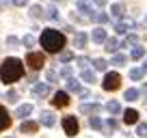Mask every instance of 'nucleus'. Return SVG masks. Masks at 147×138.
Wrapping results in <instances>:
<instances>
[{
	"instance_id": "nucleus-1",
	"label": "nucleus",
	"mask_w": 147,
	"mask_h": 138,
	"mask_svg": "<svg viewBox=\"0 0 147 138\" xmlns=\"http://www.w3.org/2000/svg\"><path fill=\"white\" fill-rule=\"evenodd\" d=\"M24 76V63L20 58H5L0 65V80L5 84H13Z\"/></svg>"
},
{
	"instance_id": "nucleus-2",
	"label": "nucleus",
	"mask_w": 147,
	"mask_h": 138,
	"mask_svg": "<svg viewBox=\"0 0 147 138\" xmlns=\"http://www.w3.org/2000/svg\"><path fill=\"white\" fill-rule=\"evenodd\" d=\"M39 43H41V48L46 52L56 54V52H63V48H65V35L54 30V28H46L41 32V37H39Z\"/></svg>"
},
{
	"instance_id": "nucleus-3",
	"label": "nucleus",
	"mask_w": 147,
	"mask_h": 138,
	"mask_svg": "<svg viewBox=\"0 0 147 138\" xmlns=\"http://www.w3.org/2000/svg\"><path fill=\"white\" fill-rule=\"evenodd\" d=\"M102 86H104V91H117V88L121 86V76L117 74V71H110V74H106L104 82H102Z\"/></svg>"
},
{
	"instance_id": "nucleus-4",
	"label": "nucleus",
	"mask_w": 147,
	"mask_h": 138,
	"mask_svg": "<svg viewBox=\"0 0 147 138\" xmlns=\"http://www.w3.org/2000/svg\"><path fill=\"white\" fill-rule=\"evenodd\" d=\"M26 65L37 71V69H41L43 65H46V58H43L41 52H28L26 54Z\"/></svg>"
},
{
	"instance_id": "nucleus-5",
	"label": "nucleus",
	"mask_w": 147,
	"mask_h": 138,
	"mask_svg": "<svg viewBox=\"0 0 147 138\" xmlns=\"http://www.w3.org/2000/svg\"><path fill=\"white\" fill-rule=\"evenodd\" d=\"M63 129L67 136H76L78 134V119L76 117H65L63 119Z\"/></svg>"
},
{
	"instance_id": "nucleus-6",
	"label": "nucleus",
	"mask_w": 147,
	"mask_h": 138,
	"mask_svg": "<svg viewBox=\"0 0 147 138\" xmlns=\"http://www.w3.org/2000/svg\"><path fill=\"white\" fill-rule=\"evenodd\" d=\"M52 104H54L56 108H65V106H69V95L65 91H56L54 93V97H52Z\"/></svg>"
},
{
	"instance_id": "nucleus-7",
	"label": "nucleus",
	"mask_w": 147,
	"mask_h": 138,
	"mask_svg": "<svg viewBox=\"0 0 147 138\" xmlns=\"http://www.w3.org/2000/svg\"><path fill=\"white\" fill-rule=\"evenodd\" d=\"M132 28H134V22H130V19H121V22H117L115 30H117V35H125V32L132 30Z\"/></svg>"
},
{
	"instance_id": "nucleus-8",
	"label": "nucleus",
	"mask_w": 147,
	"mask_h": 138,
	"mask_svg": "<svg viewBox=\"0 0 147 138\" xmlns=\"http://www.w3.org/2000/svg\"><path fill=\"white\" fill-rule=\"evenodd\" d=\"M41 125H46V127H52V125L56 123V117H54V112H50V110H43L41 112Z\"/></svg>"
},
{
	"instance_id": "nucleus-9",
	"label": "nucleus",
	"mask_w": 147,
	"mask_h": 138,
	"mask_svg": "<svg viewBox=\"0 0 147 138\" xmlns=\"http://www.w3.org/2000/svg\"><path fill=\"white\" fill-rule=\"evenodd\" d=\"M37 127H39V123H35V121H22L20 132L22 134H32V132H37Z\"/></svg>"
},
{
	"instance_id": "nucleus-10",
	"label": "nucleus",
	"mask_w": 147,
	"mask_h": 138,
	"mask_svg": "<svg viewBox=\"0 0 147 138\" xmlns=\"http://www.w3.org/2000/svg\"><path fill=\"white\" fill-rule=\"evenodd\" d=\"M100 110H102L100 104H82L80 106V112H84V115H97Z\"/></svg>"
},
{
	"instance_id": "nucleus-11",
	"label": "nucleus",
	"mask_w": 147,
	"mask_h": 138,
	"mask_svg": "<svg viewBox=\"0 0 147 138\" xmlns=\"http://www.w3.org/2000/svg\"><path fill=\"white\" fill-rule=\"evenodd\" d=\"M11 125V117H9V112L5 110V108L0 106V132H2V129H7Z\"/></svg>"
},
{
	"instance_id": "nucleus-12",
	"label": "nucleus",
	"mask_w": 147,
	"mask_h": 138,
	"mask_svg": "<svg viewBox=\"0 0 147 138\" xmlns=\"http://www.w3.org/2000/svg\"><path fill=\"white\" fill-rule=\"evenodd\" d=\"M48 91H50L48 84L46 82H39V84H35V88H32V95H35V97H46Z\"/></svg>"
},
{
	"instance_id": "nucleus-13",
	"label": "nucleus",
	"mask_w": 147,
	"mask_h": 138,
	"mask_svg": "<svg viewBox=\"0 0 147 138\" xmlns=\"http://www.w3.org/2000/svg\"><path fill=\"white\" fill-rule=\"evenodd\" d=\"M123 121H125L128 125H134V123L138 121V112L132 110V108H130V110H125V112H123Z\"/></svg>"
},
{
	"instance_id": "nucleus-14",
	"label": "nucleus",
	"mask_w": 147,
	"mask_h": 138,
	"mask_svg": "<svg viewBox=\"0 0 147 138\" xmlns=\"http://www.w3.org/2000/svg\"><path fill=\"white\" fill-rule=\"evenodd\" d=\"M30 112H32V106H30V104H24V106H18V110H15V117L24 119V117H28Z\"/></svg>"
},
{
	"instance_id": "nucleus-15",
	"label": "nucleus",
	"mask_w": 147,
	"mask_h": 138,
	"mask_svg": "<svg viewBox=\"0 0 147 138\" xmlns=\"http://www.w3.org/2000/svg\"><path fill=\"white\" fill-rule=\"evenodd\" d=\"M76 9L82 11V13H91L93 15V9H91V2H89V0H78V2H76Z\"/></svg>"
},
{
	"instance_id": "nucleus-16",
	"label": "nucleus",
	"mask_w": 147,
	"mask_h": 138,
	"mask_svg": "<svg viewBox=\"0 0 147 138\" xmlns=\"http://www.w3.org/2000/svg\"><path fill=\"white\" fill-rule=\"evenodd\" d=\"M106 39H108V37H106L104 28H95V30H93V41H95V43H104Z\"/></svg>"
},
{
	"instance_id": "nucleus-17",
	"label": "nucleus",
	"mask_w": 147,
	"mask_h": 138,
	"mask_svg": "<svg viewBox=\"0 0 147 138\" xmlns=\"http://www.w3.org/2000/svg\"><path fill=\"white\" fill-rule=\"evenodd\" d=\"M87 41H89V37L84 35V32H78V35L74 37V46H76V48H84Z\"/></svg>"
},
{
	"instance_id": "nucleus-18",
	"label": "nucleus",
	"mask_w": 147,
	"mask_h": 138,
	"mask_svg": "<svg viewBox=\"0 0 147 138\" xmlns=\"http://www.w3.org/2000/svg\"><path fill=\"white\" fill-rule=\"evenodd\" d=\"M106 110H108L110 115H119V112H121V106H119V101L110 99L108 104H106Z\"/></svg>"
},
{
	"instance_id": "nucleus-19",
	"label": "nucleus",
	"mask_w": 147,
	"mask_h": 138,
	"mask_svg": "<svg viewBox=\"0 0 147 138\" xmlns=\"http://www.w3.org/2000/svg\"><path fill=\"white\" fill-rule=\"evenodd\" d=\"M67 91L80 93V91H82V88H80V82H78V80H74V78H67Z\"/></svg>"
},
{
	"instance_id": "nucleus-20",
	"label": "nucleus",
	"mask_w": 147,
	"mask_h": 138,
	"mask_svg": "<svg viewBox=\"0 0 147 138\" xmlns=\"http://www.w3.org/2000/svg\"><path fill=\"white\" fill-rule=\"evenodd\" d=\"M110 15L117 17V19H121V17H123V7H121V5H113V7H110Z\"/></svg>"
},
{
	"instance_id": "nucleus-21",
	"label": "nucleus",
	"mask_w": 147,
	"mask_h": 138,
	"mask_svg": "<svg viewBox=\"0 0 147 138\" xmlns=\"http://www.w3.org/2000/svg\"><path fill=\"white\" fill-rule=\"evenodd\" d=\"M104 46H106V50H108V52H117V46H119V41H117V39H106Z\"/></svg>"
},
{
	"instance_id": "nucleus-22",
	"label": "nucleus",
	"mask_w": 147,
	"mask_h": 138,
	"mask_svg": "<svg viewBox=\"0 0 147 138\" xmlns=\"http://www.w3.org/2000/svg\"><path fill=\"white\" fill-rule=\"evenodd\" d=\"M93 67H95L97 71H106V67H108V63H106L104 58H95V60H93Z\"/></svg>"
},
{
	"instance_id": "nucleus-23",
	"label": "nucleus",
	"mask_w": 147,
	"mask_h": 138,
	"mask_svg": "<svg viewBox=\"0 0 147 138\" xmlns=\"http://www.w3.org/2000/svg\"><path fill=\"white\" fill-rule=\"evenodd\" d=\"M130 56H132V58L134 60H138V58H143V56H145V48H132V54H130Z\"/></svg>"
},
{
	"instance_id": "nucleus-24",
	"label": "nucleus",
	"mask_w": 147,
	"mask_h": 138,
	"mask_svg": "<svg viewBox=\"0 0 147 138\" xmlns=\"http://www.w3.org/2000/svg\"><path fill=\"white\" fill-rule=\"evenodd\" d=\"M82 80L84 82H95V74L91 69H82Z\"/></svg>"
},
{
	"instance_id": "nucleus-25",
	"label": "nucleus",
	"mask_w": 147,
	"mask_h": 138,
	"mask_svg": "<svg viewBox=\"0 0 147 138\" xmlns=\"http://www.w3.org/2000/svg\"><path fill=\"white\" fill-rule=\"evenodd\" d=\"M125 99L128 101H136L138 99V91L136 88H128V91H125Z\"/></svg>"
},
{
	"instance_id": "nucleus-26",
	"label": "nucleus",
	"mask_w": 147,
	"mask_h": 138,
	"mask_svg": "<svg viewBox=\"0 0 147 138\" xmlns=\"http://www.w3.org/2000/svg\"><path fill=\"white\" fill-rule=\"evenodd\" d=\"M30 15H32V17H43V9H41V5L30 7Z\"/></svg>"
},
{
	"instance_id": "nucleus-27",
	"label": "nucleus",
	"mask_w": 147,
	"mask_h": 138,
	"mask_svg": "<svg viewBox=\"0 0 147 138\" xmlns=\"http://www.w3.org/2000/svg\"><path fill=\"white\" fill-rule=\"evenodd\" d=\"M115 129H117V121L115 119H108L104 123V132H115Z\"/></svg>"
},
{
	"instance_id": "nucleus-28",
	"label": "nucleus",
	"mask_w": 147,
	"mask_h": 138,
	"mask_svg": "<svg viewBox=\"0 0 147 138\" xmlns=\"http://www.w3.org/2000/svg\"><path fill=\"white\" fill-rule=\"evenodd\" d=\"M93 19H95V22L97 24H106V22H108V15H106V13H93Z\"/></svg>"
},
{
	"instance_id": "nucleus-29",
	"label": "nucleus",
	"mask_w": 147,
	"mask_h": 138,
	"mask_svg": "<svg viewBox=\"0 0 147 138\" xmlns=\"http://www.w3.org/2000/svg\"><path fill=\"white\" fill-rule=\"evenodd\" d=\"M143 76H145V69H132V71H130V78L132 80H141Z\"/></svg>"
},
{
	"instance_id": "nucleus-30",
	"label": "nucleus",
	"mask_w": 147,
	"mask_h": 138,
	"mask_svg": "<svg viewBox=\"0 0 147 138\" xmlns=\"http://www.w3.org/2000/svg\"><path fill=\"white\" fill-rule=\"evenodd\" d=\"M89 123H91V127H93V129H104V123H102L97 117H91V121H89Z\"/></svg>"
},
{
	"instance_id": "nucleus-31",
	"label": "nucleus",
	"mask_w": 147,
	"mask_h": 138,
	"mask_svg": "<svg viewBox=\"0 0 147 138\" xmlns=\"http://www.w3.org/2000/svg\"><path fill=\"white\" fill-rule=\"evenodd\" d=\"M125 54H115L113 56V65H125Z\"/></svg>"
},
{
	"instance_id": "nucleus-32",
	"label": "nucleus",
	"mask_w": 147,
	"mask_h": 138,
	"mask_svg": "<svg viewBox=\"0 0 147 138\" xmlns=\"http://www.w3.org/2000/svg\"><path fill=\"white\" fill-rule=\"evenodd\" d=\"M136 136H141V138H147V123H141L136 127Z\"/></svg>"
},
{
	"instance_id": "nucleus-33",
	"label": "nucleus",
	"mask_w": 147,
	"mask_h": 138,
	"mask_svg": "<svg viewBox=\"0 0 147 138\" xmlns=\"http://www.w3.org/2000/svg\"><path fill=\"white\" fill-rule=\"evenodd\" d=\"M136 43H138V37H136V35H130V37L123 41V48H128V46H136Z\"/></svg>"
},
{
	"instance_id": "nucleus-34",
	"label": "nucleus",
	"mask_w": 147,
	"mask_h": 138,
	"mask_svg": "<svg viewBox=\"0 0 147 138\" xmlns=\"http://www.w3.org/2000/svg\"><path fill=\"white\" fill-rule=\"evenodd\" d=\"M71 58H74V52H69V50L61 52V60H63V63H67V60H71Z\"/></svg>"
},
{
	"instance_id": "nucleus-35",
	"label": "nucleus",
	"mask_w": 147,
	"mask_h": 138,
	"mask_svg": "<svg viewBox=\"0 0 147 138\" xmlns=\"http://www.w3.org/2000/svg\"><path fill=\"white\" fill-rule=\"evenodd\" d=\"M71 71H74L71 65H65V67L61 69V76H63V78H71Z\"/></svg>"
},
{
	"instance_id": "nucleus-36",
	"label": "nucleus",
	"mask_w": 147,
	"mask_h": 138,
	"mask_svg": "<svg viewBox=\"0 0 147 138\" xmlns=\"http://www.w3.org/2000/svg\"><path fill=\"white\" fill-rule=\"evenodd\" d=\"M18 91H9L7 93V101H11V104H15V101H18Z\"/></svg>"
},
{
	"instance_id": "nucleus-37",
	"label": "nucleus",
	"mask_w": 147,
	"mask_h": 138,
	"mask_svg": "<svg viewBox=\"0 0 147 138\" xmlns=\"http://www.w3.org/2000/svg\"><path fill=\"white\" fill-rule=\"evenodd\" d=\"M22 43H24V46H28V48H30V46H32V43H35V39H32V37H30V35H26V37H24V39H22Z\"/></svg>"
},
{
	"instance_id": "nucleus-38",
	"label": "nucleus",
	"mask_w": 147,
	"mask_h": 138,
	"mask_svg": "<svg viewBox=\"0 0 147 138\" xmlns=\"http://www.w3.org/2000/svg\"><path fill=\"white\" fill-rule=\"evenodd\" d=\"M76 63H78V65H80V67H82V69H87V65H89V58H84V56H80V58L76 60Z\"/></svg>"
},
{
	"instance_id": "nucleus-39",
	"label": "nucleus",
	"mask_w": 147,
	"mask_h": 138,
	"mask_svg": "<svg viewBox=\"0 0 147 138\" xmlns=\"http://www.w3.org/2000/svg\"><path fill=\"white\" fill-rule=\"evenodd\" d=\"M48 13H50V15H48L50 19H59V13H56V9H54V7H52V9L48 11Z\"/></svg>"
},
{
	"instance_id": "nucleus-40",
	"label": "nucleus",
	"mask_w": 147,
	"mask_h": 138,
	"mask_svg": "<svg viewBox=\"0 0 147 138\" xmlns=\"http://www.w3.org/2000/svg\"><path fill=\"white\" fill-rule=\"evenodd\" d=\"M48 80L54 82V80H56V71H52V69H50V71H48Z\"/></svg>"
},
{
	"instance_id": "nucleus-41",
	"label": "nucleus",
	"mask_w": 147,
	"mask_h": 138,
	"mask_svg": "<svg viewBox=\"0 0 147 138\" xmlns=\"http://www.w3.org/2000/svg\"><path fill=\"white\" fill-rule=\"evenodd\" d=\"M7 43H9V46H18V39H15V37H7Z\"/></svg>"
},
{
	"instance_id": "nucleus-42",
	"label": "nucleus",
	"mask_w": 147,
	"mask_h": 138,
	"mask_svg": "<svg viewBox=\"0 0 147 138\" xmlns=\"http://www.w3.org/2000/svg\"><path fill=\"white\" fill-rule=\"evenodd\" d=\"M13 5L15 7H24V5H28V0H13Z\"/></svg>"
},
{
	"instance_id": "nucleus-43",
	"label": "nucleus",
	"mask_w": 147,
	"mask_h": 138,
	"mask_svg": "<svg viewBox=\"0 0 147 138\" xmlns=\"http://www.w3.org/2000/svg\"><path fill=\"white\" fill-rule=\"evenodd\" d=\"M80 97H82V99H87V97H89V91H87V88H82V91H80Z\"/></svg>"
},
{
	"instance_id": "nucleus-44",
	"label": "nucleus",
	"mask_w": 147,
	"mask_h": 138,
	"mask_svg": "<svg viewBox=\"0 0 147 138\" xmlns=\"http://www.w3.org/2000/svg\"><path fill=\"white\" fill-rule=\"evenodd\" d=\"M93 2H95V5H97V7H104V5H106V2H108V0H93Z\"/></svg>"
},
{
	"instance_id": "nucleus-45",
	"label": "nucleus",
	"mask_w": 147,
	"mask_h": 138,
	"mask_svg": "<svg viewBox=\"0 0 147 138\" xmlns=\"http://www.w3.org/2000/svg\"><path fill=\"white\" fill-rule=\"evenodd\" d=\"M143 69H145V71H147V60H145V63H143Z\"/></svg>"
},
{
	"instance_id": "nucleus-46",
	"label": "nucleus",
	"mask_w": 147,
	"mask_h": 138,
	"mask_svg": "<svg viewBox=\"0 0 147 138\" xmlns=\"http://www.w3.org/2000/svg\"><path fill=\"white\" fill-rule=\"evenodd\" d=\"M0 7H5V0H0Z\"/></svg>"
},
{
	"instance_id": "nucleus-47",
	"label": "nucleus",
	"mask_w": 147,
	"mask_h": 138,
	"mask_svg": "<svg viewBox=\"0 0 147 138\" xmlns=\"http://www.w3.org/2000/svg\"><path fill=\"white\" fill-rule=\"evenodd\" d=\"M5 138H15V136H5Z\"/></svg>"
},
{
	"instance_id": "nucleus-48",
	"label": "nucleus",
	"mask_w": 147,
	"mask_h": 138,
	"mask_svg": "<svg viewBox=\"0 0 147 138\" xmlns=\"http://www.w3.org/2000/svg\"><path fill=\"white\" fill-rule=\"evenodd\" d=\"M145 22H147V19H145Z\"/></svg>"
}]
</instances>
